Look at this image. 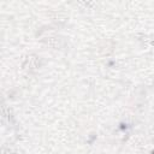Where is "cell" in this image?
I'll return each mask as SVG.
<instances>
[{
    "label": "cell",
    "mask_w": 154,
    "mask_h": 154,
    "mask_svg": "<svg viewBox=\"0 0 154 154\" xmlns=\"http://www.w3.org/2000/svg\"><path fill=\"white\" fill-rule=\"evenodd\" d=\"M37 57H34V55H30V57H26L25 61L23 63V69L25 70H30V69H34L37 66Z\"/></svg>",
    "instance_id": "obj_1"
}]
</instances>
